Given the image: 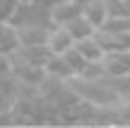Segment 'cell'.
Masks as SVG:
<instances>
[{"instance_id":"obj_1","label":"cell","mask_w":130,"mask_h":128,"mask_svg":"<svg viewBox=\"0 0 130 128\" xmlns=\"http://www.w3.org/2000/svg\"><path fill=\"white\" fill-rule=\"evenodd\" d=\"M78 14H83V3L80 0H57L50 7V17L52 24L57 26H66L71 19H76Z\"/></svg>"},{"instance_id":"obj_2","label":"cell","mask_w":130,"mask_h":128,"mask_svg":"<svg viewBox=\"0 0 130 128\" xmlns=\"http://www.w3.org/2000/svg\"><path fill=\"white\" fill-rule=\"evenodd\" d=\"M0 50H3L5 57H12L17 55V52L24 48V43H21V31L17 24H12V21H3V31H0Z\"/></svg>"},{"instance_id":"obj_3","label":"cell","mask_w":130,"mask_h":128,"mask_svg":"<svg viewBox=\"0 0 130 128\" xmlns=\"http://www.w3.org/2000/svg\"><path fill=\"white\" fill-rule=\"evenodd\" d=\"M76 45V38L66 31V26H52L47 36V48L52 50V55H64L66 50H71Z\"/></svg>"},{"instance_id":"obj_4","label":"cell","mask_w":130,"mask_h":128,"mask_svg":"<svg viewBox=\"0 0 130 128\" xmlns=\"http://www.w3.org/2000/svg\"><path fill=\"white\" fill-rule=\"evenodd\" d=\"M66 31L76 38V43H78V40H85V38H90V36H95L97 33V26L85 17V14H78L76 19H71L66 24Z\"/></svg>"},{"instance_id":"obj_5","label":"cell","mask_w":130,"mask_h":128,"mask_svg":"<svg viewBox=\"0 0 130 128\" xmlns=\"http://www.w3.org/2000/svg\"><path fill=\"white\" fill-rule=\"evenodd\" d=\"M83 14L92 21L97 29L104 26V21L109 19V12H106V0H83Z\"/></svg>"},{"instance_id":"obj_6","label":"cell","mask_w":130,"mask_h":128,"mask_svg":"<svg viewBox=\"0 0 130 128\" xmlns=\"http://www.w3.org/2000/svg\"><path fill=\"white\" fill-rule=\"evenodd\" d=\"M76 48L83 52V57H85L88 62H102V59L106 57V50H104V45L99 43L97 33L90 36V38H85V40H78Z\"/></svg>"},{"instance_id":"obj_7","label":"cell","mask_w":130,"mask_h":128,"mask_svg":"<svg viewBox=\"0 0 130 128\" xmlns=\"http://www.w3.org/2000/svg\"><path fill=\"white\" fill-rule=\"evenodd\" d=\"M43 74H47V76H57V78H73L76 76L64 55H52L47 62H45V66H43Z\"/></svg>"},{"instance_id":"obj_8","label":"cell","mask_w":130,"mask_h":128,"mask_svg":"<svg viewBox=\"0 0 130 128\" xmlns=\"http://www.w3.org/2000/svg\"><path fill=\"white\" fill-rule=\"evenodd\" d=\"M64 57H66V62H69V66L73 69V74H76V76H80V74L85 71L88 59L83 57V52H80L78 48H76V45H73L71 50H66V52H64Z\"/></svg>"},{"instance_id":"obj_9","label":"cell","mask_w":130,"mask_h":128,"mask_svg":"<svg viewBox=\"0 0 130 128\" xmlns=\"http://www.w3.org/2000/svg\"><path fill=\"white\" fill-rule=\"evenodd\" d=\"M21 5H24V0H0V17H3V21H14Z\"/></svg>"},{"instance_id":"obj_10","label":"cell","mask_w":130,"mask_h":128,"mask_svg":"<svg viewBox=\"0 0 130 128\" xmlns=\"http://www.w3.org/2000/svg\"><path fill=\"white\" fill-rule=\"evenodd\" d=\"M128 7H130V0H128Z\"/></svg>"}]
</instances>
